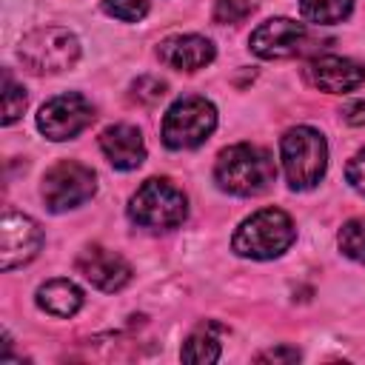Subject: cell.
<instances>
[{
    "mask_svg": "<svg viewBox=\"0 0 365 365\" xmlns=\"http://www.w3.org/2000/svg\"><path fill=\"white\" fill-rule=\"evenodd\" d=\"M214 54H217L214 43L200 34H174V37H165L157 48L160 63H165L168 68H177V71L205 68L214 60Z\"/></svg>",
    "mask_w": 365,
    "mask_h": 365,
    "instance_id": "13",
    "label": "cell"
},
{
    "mask_svg": "<svg viewBox=\"0 0 365 365\" xmlns=\"http://www.w3.org/2000/svg\"><path fill=\"white\" fill-rule=\"evenodd\" d=\"M342 120L348 125H365V100H354L342 108Z\"/></svg>",
    "mask_w": 365,
    "mask_h": 365,
    "instance_id": "25",
    "label": "cell"
},
{
    "mask_svg": "<svg viewBox=\"0 0 365 365\" xmlns=\"http://www.w3.org/2000/svg\"><path fill=\"white\" fill-rule=\"evenodd\" d=\"M185 214H188V200H185L182 188H177L165 177L145 180L128 202L131 222H137L140 228H148V231L177 228L185 220Z\"/></svg>",
    "mask_w": 365,
    "mask_h": 365,
    "instance_id": "4",
    "label": "cell"
},
{
    "mask_svg": "<svg viewBox=\"0 0 365 365\" xmlns=\"http://www.w3.org/2000/svg\"><path fill=\"white\" fill-rule=\"evenodd\" d=\"M254 11L251 0H217L214 3V20L228 26V23H242Z\"/></svg>",
    "mask_w": 365,
    "mask_h": 365,
    "instance_id": "21",
    "label": "cell"
},
{
    "mask_svg": "<svg viewBox=\"0 0 365 365\" xmlns=\"http://www.w3.org/2000/svg\"><path fill=\"white\" fill-rule=\"evenodd\" d=\"M294 240H297V228L282 208H259L257 214L240 222V228L234 231L231 248L240 257L274 259L285 254Z\"/></svg>",
    "mask_w": 365,
    "mask_h": 365,
    "instance_id": "2",
    "label": "cell"
},
{
    "mask_svg": "<svg viewBox=\"0 0 365 365\" xmlns=\"http://www.w3.org/2000/svg\"><path fill=\"white\" fill-rule=\"evenodd\" d=\"M154 0H103V11L123 23H137L148 14Z\"/></svg>",
    "mask_w": 365,
    "mask_h": 365,
    "instance_id": "20",
    "label": "cell"
},
{
    "mask_svg": "<svg viewBox=\"0 0 365 365\" xmlns=\"http://www.w3.org/2000/svg\"><path fill=\"white\" fill-rule=\"evenodd\" d=\"M180 356H182V362H194V365H211V362H217V359H220L217 325H214V322L200 325V328L182 342Z\"/></svg>",
    "mask_w": 365,
    "mask_h": 365,
    "instance_id": "16",
    "label": "cell"
},
{
    "mask_svg": "<svg viewBox=\"0 0 365 365\" xmlns=\"http://www.w3.org/2000/svg\"><path fill=\"white\" fill-rule=\"evenodd\" d=\"M40 245H43V231L31 217L17 211L3 214V222H0V268L3 271L31 262Z\"/></svg>",
    "mask_w": 365,
    "mask_h": 365,
    "instance_id": "10",
    "label": "cell"
},
{
    "mask_svg": "<svg viewBox=\"0 0 365 365\" xmlns=\"http://www.w3.org/2000/svg\"><path fill=\"white\" fill-rule=\"evenodd\" d=\"M339 251L356 262H365V217H354L339 228Z\"/></svg>",
    "mask_w": 365,
    "mask_h": 365,
    "instance_id": "18",
    "label": "cell"
},
{
    "mask_svg": "<svg viewBox=\"0 0 365 365\" xmlns=\"http://www.w3.org/2000/svg\"><path fill=\"white\" fill-rule=\"evenodd\" d=\"M305 77L314 88L328 91V94H345L354 91L362 80H365V66L351 60V57H339V54H322L314 57L305 68Z\"/></svg>",
    "mask_w": 365,
    "mask_h": 365,
    "instance_id": "12",
    "label": "cell"
},
{
    "mask_svg": "<svg viewBox=\"0 0 365 365\" xmlns=\"http://www.w3.org/2000/svg\"><path fill=\"white\" fill-rule=\"evenodd\" d=\"M37 305L51 317H74L83 308V291L71 279H48L37 288Z\"/></svg>",
    "mask_w": 365,
    "mask_h": 365,
    "instance_id": "15",
    "label": "cell"
},
{
    "mask_svg": "<svg viewBox=\"0 0 365 365\" xmlns=\"http://www.w3.org/2000/svg\"><path fill=\"white\" fill-rule=\"evenodd\" d=\"M77 271L100 291H120L128 279H131V265L117 254V251H108L103 245H88L80 251L77 257Z\"/></svg>",
    "mask_w": 365,
    "mask_h": 365,
    "instance_id": "11",
    "label": "cell"
},
{
    "mask_svg": "<svg viewBox=\"0 0 365 365\" xmlns=\"http://www.w3.org/2000/svg\"><path fill=\"white\" fill-rule=\"evenodd\" d=\"M299 11L317 26H334L354 11V0H299Z\"/></svg>",
    "mask_w": 365,
    "mask_h": 365,
    "instance_id": "17",
    "label": "cell"
},
{
    "mask_svg": "<svg viewBox=\"0 0 365 365\" xmlns=\"http://www.w3.org/2000/svg\"><path fill=\"white\" fill-rule=\"evenodd\" d=\"M94 191H97L94 171L88 165L77 163V160H60V163H54L43 174V185H40L43 202L54 214L88 202L94 197Z\"/></svg>",
    "mask_w": 365,
    "mask_h": 365,
    "instance_id": "7",
    "label": "cell"
},
{
    "mask_svg": "<svg viewBox=\"0 0 365 365\" xmlns=\"http://www.w3.org/2000/svg\"><path fill=\"white\" fill-rule=\"evenodd\" d=\"M217 128V108L205 97H182L163 117V143L174 151L202 145Z\"/></svg>",
    "mask_w": 365,
    "mask_h": 365,
    "instance_id": "6",
    "label": "cell"
},
{
    "mask_svg": "<svg viewBox=\"0 0 365 365\" xmlns=\"http://www.w3.org/2000/svg\"><path fill=\"white\" fill-rule=\"evenodd\" d=\"M277 165L271 154L251 143H237L220 151L214 165V180L222 191L237 197H257L271 188Z\"/></svg>",
    "mask_w": 365,
    "mask_h": 365,
    "instance_id": "1",
    "label": "cell"
},
{
    "mask_svg": "<svg viewBox=\"0 0 365 365\" xmlns=\"http://www.w3.org/2000/svg\"><path fill=\"white\" fill-rule=\"evenodd\" d=\"M165 88H168V86H165L160 77L145 74V77H140V80L131 83V100H137V103H143V106H151V103H157L160 97H165Z\"/></svg>",
    "mask_w": 365,
    "mask_h": 365,
    "instance_id": "22",
    "label": "cell"
},
{
    "mask_svg": "<svg viewBox=\"0 0 365 365\" xmlns=\"http://www.w3.org/2000/svg\"><path fill=\"white\" fill-rule=\"evenodd\" d=\"M279 157H282V168H285L288 185L294 191L314 188L322 180L325 168H328L325 137L311 125L288 128L282 134V140H279Z\"/></svg>",
    "mask_w": 365,
    "mask_h": 365,
    "instance_id": "3",
    "label": "cell"
},
{
    "mask_svg": "<svg viewBox=\"0 0 365 365\" xmlns=\"http://www.w3.org/2000/svg\"><path fill=\"white\" fill-rule=\"evenodd\" d=\"M100 148H103L106 160H108L114 168H120V171L140 168L143 160H145L143 134H140V128H134V125H128V123L108 125V128L100 134Z\"/></svg>",
    "mask_w": 365,
    "mask_h": 365,
    "instance_id": "14",
    "label": "cell"
},
{
    "mask_svg": "<svg viewBox=\"0 0 365 365\" xmlns=\"http://www.w3.org/2000/svg\"><path fill=\"white\" fill-rule=\"evenodd\" d=\"M23 111H26V88L9 71H3V123L11 125L14 120H20Z\"/></svg>",
    "mask_w": 365,
    "mask_h": 365,
    "instance_id": "19",
    "label": "cell"
},
{
    "mask_svg": "<svg viewBox=\"0 0 365 365\" xmlns=\"http://www.w3.org/2000/svg\"><path fill=\"white\" fill-rule=\"evenodd\" d=\"M17 57L34 74H57V71L71 68L80 60V40L68 29L43 26V29L29 31L20 40Z\"/></svg>",
    "mask_w": 365,
    "mask_h": 365,
    "instance_id": "5",
    "label": "cell"
},
{
    "mask_svg": "<svg viewBox=\"0 0 365 365\" xmlns=\"http://www.w3.org/2000/svg\"><path fill=\"white\" fill-rule=\"evenodd\" d=\"M251 51L262 60H285L294 54H302L311 43V34L302 23L288 20V17H274L257 26L248 37Z\"/></svg>",
    "mask_w": 365,
    "mask_h": 365,
    "instance_id": "9",
    "label": "cell"
},
{
    "mask_svg": "<svg viewBox=\"0 0 365 365\" xmlns=\"http://www.w3.org/2000/svg\"><path fill=\"white\" fill-rule=\"evenodd\" d=\"M94 123V106L83 94H57L37 111V128L48 140H71Z\"/></svg>",
    "mask_w": 365,
    "mask_h": 365,
    "instance_id": "8",
    "label": "cell"
},
{
    "mask_svg": "<svg viewBox=\"0 0 365 365\" xmlns=\"http://www.w3.org/2000/svg\"><path fill=\"white\" fill-rule=\"evenodd\" d=\"M259 362H297L299 359V351L297 348H274V351H265L257 356Z\"/></svg>",
    "mask_w": 365,
    "mask_h": 365,
    "instance_id": "24",
    "label": "cell"
},
{
    "mask_svg": "<svg viewBox=\"0 0 365 365\" xmlns=\"http://www.w3.org/2000/svg\"><path fill=\"white\" fill-rule=\"evenodd\" d=\"M345 180L351 182L354 191H359V194L365 197V148L351 157V163H348V168H345Z\"/></svg>",
    "mask_w": 365,
    "mask_h": 365,
    "instance_id": "23",
    "label": "cell"
}]
</instances>
